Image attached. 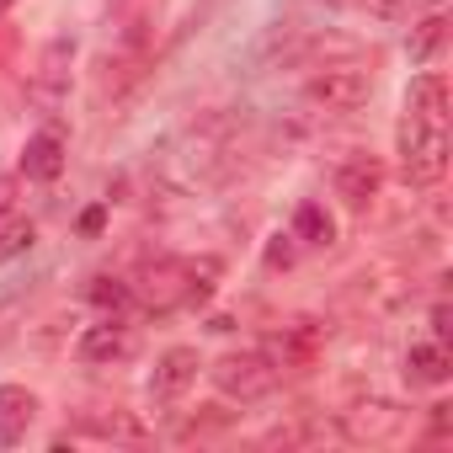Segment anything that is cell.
Wrapping results in <instances>:
<instances>
[{
	"mask_svg": "<svg viewBox=\"0 0 453 453\" xmlns=\"http://www.w3.org/2000/svg\"><path fill=\"white\" fill-rule=\"evenodd\" d=\"M288 241L331 246V241H336V224H331V213H326L320 203H299V213H294V235H288Z\"/></svg>",
	"mask_w": 453,
	"mask_h": 453,
	"instance_id": "obj_13",
	"label": "cell"
},
{
	"mask_svg": "<svg viewBox=\"0 0 453 453\" xmlns=\"http://www.w3.org/2000/svg\"><path fill=\"white\" fill-rule=\"evenodd\" d=\"M373 96V75L363 65H326L310 75V102L326 112H357Z\"/></svg>",
	"mask_w": 453,
	"mask_h": 453,
	"instance_id": "obj_4",
	"label": "cell"
},
{
	"mask_svg": "<svg viewBox=\"0 0 453 453\" xmlns=\"http://www.w3.org/2000/svg\"><path fill=\"white\" fill-rule=\"evenodd\" d=\"M86 294H91V304H102V310H128V299H134V294H128L123 283H112V278H91Z\"/></svg>",
	"mask_w": 453,
	"mask_h": 453,
	"instance_id": "obj_17",
	"label": "cell"
},
{
	"mask_svg": "<svg viewBox=\"0 0 453 453\" xmlns=\"http://www.w3.org/2000/svg\"><path fill=\"white\" fill-rule=\"evenodd\" d=\"M448 373H453V357H448L442 342H416L405 352V379L411 384H448Z\"/></svg>",
	"mask_w": 453,
	"mask_h": 453,
	"instance_id": "obj_12",
	"label": "cell"
},
{
	"mask_svg": "<svg viewBox=\"0 0 453 453\" xmlns=\"http://www.w3.org/2000/svg\"><path fill=\"white\" fill-rule=\"evenodd\" d=\"M442 38H448V22H442V17H426V22L411 33V65H432V54L442 49Z\"/></svg>",
	"mask_w": 453,
	"mask_h": 453,
	"instance_id": "obj_14",
	"label": "cell"
},
{
	"mask_svg": "<svg viewBox=\"0 0 453 453\" xmlns=\"http://www.w3.org/2000/svg\"><path fill=\"white\" fill-rule=\"evenodd\" d=\"M33 246V224L27 219H12V224H0V262H12Z\"/></svg>",
	"mask_w": 453,
	"mask_h": 453,
	"instance_id": "obj_15",
	"label": "cell"
},
{
	"mask_svg": "<svg viewBox=\"0 0 453 453\" xmlns=\"http://www.w3.org/2000/svg\"><path fill=\"white\" fill-rule=\"evenodd\" d=\"M331 6L363 12V17H373V22H400V17H405V6H400V0H331Z\"/></svg>",
	"mask_w": 453,
	"mask_h": 453,
	"instance_id": "obj_16",
	"label": "cell"
},
{
	"mask_svg": "<svg viewBox=\"0 0 453 453\" xmlns=\"http://www.w3.org/2000/svg\"><path fill=\"white\" fill-rule=\"evenodd\" d=\"M213 278H219V262H155L139 278V299H144V310L171 315L181 304L208 299L213 294Z\"/></svg>",
	"mask_w": 453,
	"mask_h": 453,
	"instance_id": "obj_1",
	"label": "cell"
},
{
	"mask_svg": "<svg viewBox=\"0 0 453 453\" xmlns=\"http://www.w3.org/2000/svg\"><path fill=\"white\" fill-rule=\"evenodd\" d=\"M197 352L192 347H171V352H160V363H155V373H150V400L155 405H176L192 384H197Z\"/></svg>",
	"mask_w": 453,
	"mask_h": 453,
	"instance_id": "obj_5",
	"label": "cell"
},
{
	"mask_svg": "<svg viewBox=\"0 0 453 453\" xmlns=\"http://www.w3.org/2000/svg\"><path fill=\"white\" fill-rule=\"evenodd\" d=\"M426 6H442V0H426Z\"/></svg>",
	"mask_w": 453,
	"mask_h": 453,
	"instance_id": "obj_20",
	"label": "cell"
},
{
	"mask_svg": "<svg viewBox=\"0 0 453 453\" xmlns=\"http://www.w3.org/2000/svg\"><path fill=\"white\" fill-rule=\"evenodd\" d=\"M6 6H12V0H0V12H6Z\"/></svg>",
	"mask_w": 453,
	"mask_h": 453,
	"instance_id": "obj_19",
	"label": "cell"
},
{
	"mask_svg": "<svg viewBox=\"0 0 453 453\" xmlns=\"http://www.w3.org/2000/svg\"><path fill=\"white\" fill-rule=\"evenodd\" d=\"M128 352H134V331H128L123 320H96V326H86L81 342H75V357H81V363H123Z\"/></svg>",
	"mask_w": 453,
	"mask_h": 453,
	"instance_id": "obj_7",
	"label": "cell"
},
{
	"mask_svg": "<svg viewBox=\"0 0 453 453\" xmlns=\"http://www.w3.org/2000/svg\"><path fill=\"white\" fill-rule=\"evenodd\" d=\"M405 112L411 118H426V123H448V81L442 75H416L411 91H405Z\"/></svg>",
	"mask_w": 453,
	"mask_h": 453,
	"instance_id": "obj_10",
	"label": "cell"
},
{
	"mask_svg": "<svg viewBox=\"0 0 453 453\" xmlns=\"http://www.w3.org/2000/svg\"><path fill=\"white\" fill-rule=\"evenodd\" d=\"M38 416V400L22 384H0V448H17Z\"/></svg>",
	"mask_w": 453,
	"mask_h": 453,
	"instance_id": "obj_9",
	"label": "cell"
},
{
	"mask_svg": "<svg viewBox=\"0 0 453 453\" xmlns=\"http://www.w3.org/2000/svg\"><path fill=\"white\" fill-rule=\"evenodd\" d=\"M379 181H384V165H379L373 155H347V160L336 165V192H342L352 208H363L368 197H379Z\"/></svg>",
	"mask_w": 453,
	"mask_h": 453,
	"instance_id": "obj_8",
	"label": "cell"
},
{
	"mask_svg": "<svg viewBox=\"0 0 453 453\" xmlns=\"http://www.w3.org/2000/svg\"><path fill=\"white\" fill-rule=\"evenodd\" d=\"M22 171H27L33 181H54V176L65 171V139H59L54 128L33 134V139H27V150H22Z\"/></svg>",
	"mask_w": 453,
	"mask_h": 453,
	"instance_id": "obj_11",
	"label": "cell"
},
{
	"mask_svg": "<svg viewBox=\"0 0 453 453\" xmlns=\"http://www.w3.org/2000/svg\"><path fill=\"white\" fill-rule=\"evenodd\" d=\"M12 192H17V181H12V176H0V213L12 208Z\"/></svg>",
	"mask_w": 453,
	"mask_h": 453,
	"instance_id": "obj_18",
	"label": "cell"
},
{
	"mask_svg": "<svg viewBox=\"0 0 453 453\" xmlns=\"http://www.w3.org/2000/svg\"><path fill=\"white\" fill-rule=\"evenodd\" d=\"M400 171L411 187H432L448 171V123H426V118H400Z\"/></svg>",
	"mask_w": 453,
	"mask_h": 453,
	"instance_id": "obj_2",
	"label": "cell"
},
{
	"mask_svg": "<svg viewBox=\"0 0 453 453\" xmlns=\"http://www.w3.org/2000/svg\"><path fill=\"white\" fill-rule=\"evenodd\" d=\"M208 379L219 384V395H230V400H241V405L267 400V395L278 389V368H273V357H262V352H230V357H219V363L208 368Z\"/></svg>",
	"mask_w": 453,
	"mask_h": 453,
	"instance_id": "obj_3",
	"label": "cell"
},
{
	"mask_svg": "<svg viewBox=\"0 0 453 453\" xmlns=\"http://www.w3.org/2000/svg\"><path fill=\"white\" fill-rule=\"evenodd\" d=\"M342 426H347V437H357V442H389V437H400L405 411L389 405V400H368V405H352V411L342 416Z\"/></svg>",
	"mask_w": 453,
	"mask_h": 453,
	"instance_id": "obj_6",
	"label": "cell"
}]
</instances>
